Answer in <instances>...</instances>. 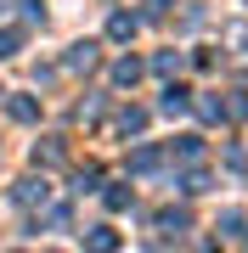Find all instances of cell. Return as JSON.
<instances>
[{"label":"cell","instance_id":"1","mask_svg":"<svg viewBox=\"0 0 248 253\" xmlns=\"http://www.w3.org/2000/svg\"><path fill=\"white\" fill-rule=\"evenodd\" d=\"M6 107H11V118H17V124H34V118H40V101H28V96H11Z\"/></svg>","mask_w":248,"mask_h":253},{"label":"cell","instance_id":"2","mask_svg":"<svg viewBox=\"0 0 248 253\" xmlns=\"http://www.w3.org/2000/svg\"><path fill=\"white\" fill-rule=\"evenodd\" d=\"M158 158H164L158 146H141V152H130V169H136V174H147V169H158Z\"/></svg>","mask_w":248,"mask_h":253},{"label":"cell","instance_id":"3","mask_svg":"<svg viewBox=\"0 0 248 253\" xmlns=\"http://www.w3.org/2000/svg\"><path fill=\"white\" fill-rule=\"evenodd\" d=\"M113 79H119V84H136V79H141V62H136V56H124V62L113 68Z\"/></svg>","mask_w":248,"mask_h":253},{"label":"cell","instance_id":"4","mask_svg":"<svg viewBox=\"0 0 248 253\" xmlns=\"http://www.w3.org/2000/svg\"><path fill=\"white\" fill-rule=\"evenodd\" d=\"M17 203H46V180H23L17 186Z\"/></svg>","mask_w":248,"mask_h":253},{"label":"cell","instance_id":"5","mask_svg":"<svg viewBox=\"0 0 248 253\" xmlns=\"http://www.w3.org/2000/svg\"><path fill=\"white\" fill-rule=\"evenodd\" d=\"M119 129H124V135H136V129H147V113H141V107H130V113L119 118Z\"/></svg>","mask_w":248,"mask_h":253},{"label":"cell","instance_id":"6","mask_svg":"<svg viewBox=\"0 0 248 253\" xmlns=\"http://www.w3.org/2000/svg\"><path fill=\"white\" fill-rule=\"evenodd\" d=\"M68 68H96V45H74V56H68Z\"/></svg>","mask_w":248,"mask_h":253},{"label":"cell","instance_id":"7","mask_svg":"<svg viewBox=\"0 0 248 253\" xmlns=\"http://www.w3.org/2000/svg\"><path fill=\"white\" fill-rule=\"evenodd\" d=\"M164 113H186V90H181V84L164 90Z\"/></svg>","mask_w":248,"mask_h":253},{"label":"cell","instance_id":"8","mask_svg":"<svg viewBox=\"0 0 248 253\" xmlns=\"http://www.w3.org/2000/svg\"><path fill=\"white\" fill-rule=\"evenodd\" d=\"M107 34H113V40H130V34H136V17H113Z\"/></svg>","mask_w":248,"mask_h":253},{"label":"cell","instance_id":"9","mask_svg":"<svg viewBox=\"0 0 248 253\" xmlns=\"http://www.w3.org/2000/svg\"><path fill=\"white\" fill-rule=\"evenodd\" d=\"M85 242H91V248H113V242H119V236H113L107 225H101V231H91V236H85Z\"/></svg>","mask_w":248,"mask_h":253},{"label":"cell","instance_id":"10","mask_svg":"<svg viewBox=\"0 0 248 253\" xmlns=\"http://www.w3.org/2000/svg\"><path fill=\"white\" fill-rule=\"evenodd\" d=\"M11 45H17V34H0V56H11Z\"/></svg>","mask_w":248,"mask_h":253}]
</instances>
